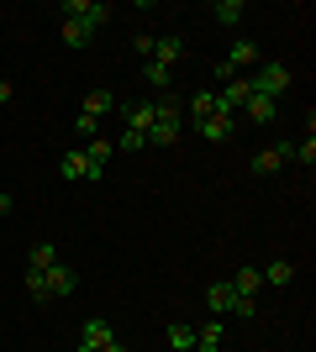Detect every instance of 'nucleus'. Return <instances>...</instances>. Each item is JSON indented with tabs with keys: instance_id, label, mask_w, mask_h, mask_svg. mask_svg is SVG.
Instances as JSON below:
<instances>
[{
	"instance_id": "aec40b11",
	"label": "nucleus",
	"mask_w": 316,
	"mask_h": 352,
	"mask_svg": "<svg viewBox=\"0 0 316 352\" xmlns=\"http://www.w3.org/2000/svg\"><path fill=\"white\" fill-rule=\"evenodd\" d=\"M248 111V121H258V126H269L274 116H280V100H264V95H253V100L242 105Z\"/></svg>"
},
{
	"instance_id": "393cba45",
	"label": "nucleus",
	"mask_w": 316,
	"mask_h": 352,
	"mask_svg": "<svg viewBox=\"0 0 316 352\" xmlns=\"http://www.w3.org/2000/svg\"><path fill=\"white\" fill-rule=\"evenodd\" d=\"M27 294L37 300V305H48V284H43V274H37V268H27Z\"/></svg>"
},
{
	"instance_id": "423d86ee",
	"label": "nucleus",
	"mask_w": 316,
	"mask_h": 352,
	"mask_svg": "<svg viewBox=\"0 0 316 352\" xmlns=\"http://www.w3.org/2000/svg\"><path fill=\"white\" fill-rule=\"evenodd\" d=\"M111 342H116V326H111V321H101V316H90V321L79 326L74 352H101V347H111Z\"/></svg>"
},
{
	"instance_id": "9b49d317",
	"label": "nucleus",
	"mask_w": 316,
	"mask_h": 352,
	"mask_svg": "<svg viewBox=\"0 0 316 352\" xmlns=\"http://www.w3.org/2000/svg\"><path fill=\"white\" fill-rule=\"evenodd\" d=\"M290 163V142H280V147H264V153H253V174H280Z\"/></svg>"
},
{
	"instance_id": "1a4fd4ad",
	"label": "nucleus",
	"mask_w": 316,
	"mask_h": 352,
	"mask_svg": "<svg viewBox=\"0 0 316 352\" xmlns=\"http://www.w3.org/2000/svg\"><path fill=\"white\" fill-rule=\"evenodd\" d=\"M196 132L206 137V142H232V132H238V116H227V111H211L206 121H196Z\"/></svg>"
},
{
	"instance_id": "4be33fe9",
	"label": "nucleus",
	"mask_w": 316,
	"mask_h": 352,
	"mask_svg": "<svg viewBox=\"0 0 316 352\" xmlns=\"http://www.w3.org/2000/svg\"><path fill=\"white\" fill-rule=\"evenodd\" d=\"M59 37H63V43H69V47H85V43H90V37H95V32L85 27V21H63V27H59Z\"/></svg>"
},
{
	"instance_id": "a211bd4d",
	"label": "nucleus",
	"mask_w": 316,
	"mask_h": 352,
	"mask_svg": "<svg viewBox=\"0 0 316 352\" xmlns=\"http://www.w3.org/2000/svg\"><path fill=\"white\" fill-rule=\"evenodd\" d=\"M53 263H59V248H53L48 236H43V242H32V248H27V268H37V274H43V268H53Z\"/></svg>"
},
{
	"instance_id": "ddd939ff",
	"label": "nucleus",
	"mask_w": 316,
	"mask_h": 352,
	"mask_svg": "<svg viewBox=\"0 0 316 352\" xmlns=\"http://www.w3.org/2000/svg\"><path fill=\"white\" fill-rule=\"evenodd\" d=\"M227 284H232V294H242V300H258V289H264V268H238Z\"/></svg>"
},
{
	"instance_id": "f03ea898",
	"label": "nucleus",
	"mask_w": 316,
	"mask_h": 352,
	"mask_svg": "<svg viewBox=\"0 0 316 352\" xmlns=\"http://www.w3.org/2000/svg\"><path fill=\"white\" fill-rule=\"evenodd\" d=\"M248 79H253V95H264V100H280V95L295 85V69H290V63H280V58H264L253 74H248Z\"/></svg>"
},
{
	"instance_id": "dca6fc26",
	"label": "nucleus",
	"mask_w": 316,
	"mask_h": 352,
	"mask_svg": "<svg viewBox=\"0 0 316 352\" xmlns=\"http://www.w3.org/2000/svg\"><path fill=\"white\" fill-rule=\"evenodd\" d=\"M211 16L222 21V27H242V16H248V0H216Z\"/></svg>"
},
{
	"instance_id": "412c9836",
	"label": "nucleus",
	"mask_w": 316,
	"mask_h": 352,
	"mask_svg": "<svg viewBox=\"0 0 316 352\" xmlns=\"http://www.w3.org/2000/svg\"><path fill=\"white\" fill-rule=\"evenodd\" d=\"M290 279H295V263H290V258H274V263L264 268V284H274V289H285Z\"/></svg>"
},
{
	"instance_id": "9d476101",
	"label": "nucleus",
	"mask_w": 316,
	"mask_h": 352,
	"mask_svg": "<svg viewBox=\"0 0 316 352\" xmlns=\"http://www.w3.org/2000/svg\"><path fill=\"white\" fill-rule=\"evenodd\" d=\"M121 111V132H132V137H148V126H153V100H137V105H116Z\"/></svg>"
},
{
	"instance_id": "f3484780",
	"label": "nucleus",
	"mask_w": 316,
	"mask_h": 352,
	"mask_svg": "<svg viewBox=\"0 0 316 352\" xmlns=\"http://www.w3.org/2000/svg\"><path fill=\"white\" fill-rule=\"evenodd\" d=\"M185 111H190V121H206L211 111H216V89H196V95H185Z\"/></svg>"
},
{
	"instance_id": "7ed1b4c3",
	"label": "nucleus",
	"mask_w": 316,
	"mask_h": 352,
	"mask_svg": "<svg viewBox=\"0 0 316 352\" xmlns=\"http://www.w3.org/2000/svg\"><path fill=\"white\" fill-rule=\"evenodd\" d=\"M206 305L222 316V310H232V316H258V300H242V294H232V284L227 279H216V284H206Z\"/></svg>"
},
{
	"instance_id": "b1692460",
	"label": "nucleus",
	"mask_w": 316,
	"mask_h": 352,
	"mask_svg": "<svg viewBox=\"0 0 316 352\" xmlns=\"http://www.w3.org/2000/svg\"><path fill=\"white\" fill-rule=\"evenodd\" d=\"M290 163H301V168L316 163V137L311 132H306V142H290Z\"/></svg>"
},
{
	"instance_id": "c85d7f7f",
	"label": "nucleus",
	"mask_w": 316,
	"mask_h": 352,
	"mask_svg": "<svg viewBox=\"0 0 316 352\" xmlns=\"http://www.w3.org/2000/svg\"><path fill=\"white\" fill-rule=\"evenodd\" d=\"M0 216H11V195H0Z\"/></svg>"
},
{
	"instance_id": "6ab92c4d",
	"label": "nucleus",
	"mask_w": 316,
	"mask_h": 352,
	"mask_svg": "<svg viewBox=\"0 0 316 352\" xmlns=\"http://www.w3.org/2000/svg\"><path fill=\"white\" fill-rule=\"evenodd\" d=\"M164 342H169L174 352H196V326H185V321H169Z\"/></svg>"
},
{
	"instance_id": "20e7f679",
	"label": "nucleus",
	"mask_w": 316,
	"mask_h": 352,
	"mask_svg": "<svg viewBox=\"0 0 316 352\" xmlns=\"http://www.w3.org/2000/svg\"><path fill=\"white\" fill-rule=\"evenodd\" d=\"M59 16L63 21H85L90 32H101L105 21H111V6H105V0H63Z\"/></svg>"
},
{
	"instance_id": "6e6552de",
	"label": "nucleus",
	"mask_w": 316,
	"mask_h": 352,
	"mask_svg": "<svg viewBox=\"0 0 316 352\" xmlns=\"http://www.w3.org/2000/svg\"><path fill=\"white\" fill-rule=\"evenodd\" d=\"M227 69H232V74H248V69H258V63H264V58H258V43H253V37H238V43H232V47H227Z\"/></svg>"
},
{
	"instance_id": "cd10ccee",
	"label": "nucleus",
	"mask_w": 316,
	"mask_h": 352,
	"mask_svg": "<svg viewBox=\"0 0 316 352\" xmlns=\"http://www.w3.org/2000/svg\"><path fill=\"white\" fill-rule=\"evenodd\" d=\"M11 100V79H0V105Z\"/></svg>"
},
{
	"instance_id": "a878e982",
	"label": "nucleus",
	"mask_w": 316,
	"mask_h": 352,
	"mask_svg": "<svg viewBox=\"0 0 316 352\" xmlns=\"http://www.w3.org/2000/svg\"><path fill=\"white\" fill-rule=\"evenodd\" d=\"M153 43H158V37H153V32H137V37H132V47H137V58H153Z\"/></svg>"
},
{
	"instance_id": "bb28decb",
	"label": "nucleus",
	"mask_w": 316,
	"mask_h": 352,
	"mask_svg": "<svg viewBox=\"0 0 316 352\" xmlns=\"http://www.w3.org/2000/svg\"><path fill=\"white\" fill-rule=\"evenodd\" d=\"M101 352H132V347H127V342L116 337V342H111V347H101Z\"/></svg>"
},
{
	"instance_id": "f8f14e48",
	"label": "nucleus",
	"mask_w": 316,
	"mask_h": 352,
	"mask_svg": "<svg viewBox=\"0 0 316 352\" xmlns=\"http://www.w3.org/2000/svg\"><path fill=\"white\" fill-rule=\"evenodd\" d=\"M116 95H111V89H90V95H85V111H79V116H90V121H105L111 116V111H116Z\"/></svg>"
},
{
	"instance_id": "4468645a",
	"label": "nucleus",
	"mask_w": 316,
	"mask_h": 352,
	"mask_svg": "<svg viewBox=\"0 0 316 352\" xmlns=\"http://www.w3.org/2000/svg\"><path fill=\"white\" fill-rule=\"evenodd\" d=\"M59 174L63 179H90V163H85V147H63V158H59Z\"/></svg>"
},
{
	"instance_id": "2eb2a0df",
	"label": "nucleus",
	"mask_w": 316,
	"mask_h": 352,
	"mask_svg": "<svg viewBox=\"0 0 316 352\" xmlns=\"http://www.w3.org/2000/svg\"><path fill=\"white\" fill-rule=\"evenodd\" d=\"M180 58H185V43H180V37H158V43H153V58H148V63H164V69H174Z\"/></svg>"
},
{
	"instance_id": "5701e85b",
	"label": "nucleus",
	"mask_w": 316,
	"mask_h": 352,
	"mask_svg": "<svg viewBox=\"0 0 316 352\" xmlns=\"http://www.w3.org/2000/svg\"><path fill=\"white\" fill-rule=\"evenodd\" d=\"M143 85L158 89V95H169V69L164 63H143Z\"/></svg>"
},
{
	"instance_id": "39448f33",
	"label": "nucleus",
	"mask_w": 316,
	"mask_h": 352,
	"mask_svg": "<svg viewBox=\"0 0 316 352\" xmlns=\"http://www.w3.org/2000/svg\"><path fill=\"white\" fill-rule=\"evenodd\" d=\"M248 100H253V79H248V74H232V79L216 89V111H227V116H238Z\"/></svg>"
},
{
	"instance_id": "0eeeda50",
	"label": "nucleus",
	"mask_w": 316,
	"mask_h": 352,
	"mask_svg": "<svg viewBox=\"0 0 316 352\" xmlns=\"http://www.w3.org/2000/svg\"><path fill=\"white\" fill-rule=\"evenodd\" d=\"M43 284H48V300H69V294L79 289V274L63 268V263H53V268H43Z\"/></svg>"
},
{
	"instance_id": "c756f323",
	"label": "nucleus",
	"mask_w": 316,
	"mask_h": 352,
	"mask_svg": "<svg viewBox=\"0 0 316 352\" xmlns=\"http://www.w3.org/2000/svg\"><path fill=\"white\" fill-rule=\"evenodd\" d=\"M196 352H222V347H196Z\"/></svg>"
},
{
	"instance_id": "f257e3e1",
	"label": "nucleus",
	"mask_w": 316,
	"mask_h": 352,
	"mask_svg": "<svg viewBox=\"0 0 316 352\" xmlns=\"http://www.w3.org/2000/svg\"><path fill=\"white\" fill-rule=\"evenodd\" d=\"M180 142V100L158 95L153 100V126H148V147H174Z\"/></svg>"
}]
</instances>
